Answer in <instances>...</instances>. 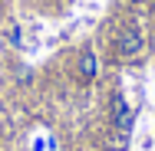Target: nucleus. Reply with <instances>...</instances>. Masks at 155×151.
Listing matches in <instances>:
<instances>
[{
    "mask_svg": "<svg viewBox=\"0 0 155 151\" xmlns=\"http://www.w3.org/2000/svg\"><path fill=\"white\" fill-rule=\"evenodd\" d=\"M109 121H112L116 131H129V135H132V128H135V109L129 105L125 92H119V89L109 95Z\"/></svg>",
    "mask_w": 155,
    "mask_h": 151,
    "instance_id": "nucleus-1",
    "label": "nucleus"
},
{
    "mask_svg": "<svg viewBox=\"0 0 155 151\" xmlns=\"http://www.w3.org/2000/svg\"><path fill=\"white\" fill-rule=\"evenodd\" d=\"M119 56L122 59H132V56H139L142 53V46H145V36H142V30L135 27V23H129L122 33H119Z\"/></svg>",
    "mask_w": 155,
    "mask_h": 151,
    "instance_id": "nucleus-2",
    "label": "nucleus"
},
{
    "mask_svg": "<svg viewBox=\"0 0 155 151\" xmlns=\"http://www.w3.org/2000/svg\"><path fill=\"white\" fill-rule=\"evenodd\" d=\"M96 76H99V56L93 46H83L76 56V79L89 86V82H96Z\"/></svg>",
    "mask_w": 155,
    "mask_h": 151,
    "instance_id": "nucleus-3",
    "label": "nucleus"
},
{
    "mask_svg": "<svg viewBox=\"0 0 155 151\" xmlns=\"http://www.w3.org/2000/svg\"><path fill=\"white\" fill-rule=\"evenodd\" d=\"M129 141H132L129 131H116V128H112V138H109V148L112 151H129Z\"/></svg>",
    "mask_w": 155,
    "mask_h": 151,
    "instance_id": "nucleus-4",
    "label": "nucleus"
},
{
    "mask_svg": "<svg viewBox=\"0 0 155 151\" xmlns=\"http://www.w3.org/2000/svg\"><path fill=\"white\" fill-rule=\"evenodd\" d=\"M7 39H10L13 49H23V27H20V23H10V27H7Z\"/></svg>",
    "mask_w": 155,
    "mask_h": 151,
    "instance_id": "nucleus-5",
    "label": "nucleus"
},
{
    "mask_svg": "<svg viewBox=\"0 0 155 151\" xmlns=\"http://www.w3.org/2000/svg\"><path fill=\"white\" fill-rule=\"evenodd\" d=\"M13 79H17V82H23V86H27V82H33V69H30V66H23V62H20V66H17V69H13Z\"/></svg>",
    "mask_w": 155,
    "mask_h": 151,
    "instance_id": "nucleus-6",
    "label": "nucleus"
}]
</instances>
